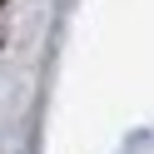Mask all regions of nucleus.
Listing matches in <instances>:
<instances>
[{
	"label": "nucleus",
	"instance_id": "1",
	"mask_svg": "<svg viewBox=\"0 0 154 154\" xmlns=\"http://www.w3.org/2000/svg\"><path fill=\"white\" fill-rule=\"evenodd\" d=\"M0 5H5V0H0Z\"/></svg>",
	"mask_w": 154,
	"mask_h": 154
}]
</instances>
